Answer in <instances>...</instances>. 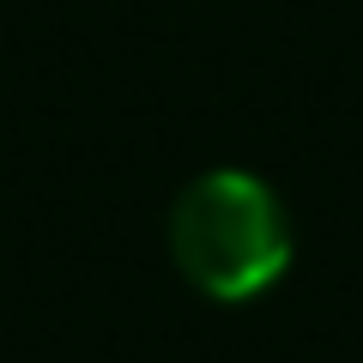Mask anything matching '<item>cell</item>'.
Here are the masks:
<instances>
[{"instance_id":"6da1fadb","label":"cell","mask_w":363,"mask_h":363,"mask_svg":"<svg viewBox=\"0 0 363 363\" xmlns=\"http://www.w3.org/2000/svg\"><path fill=\"white\" fill-rule=\"evenodd\" d=\"M169 260L212 303H248L291 267V218L260 176L206 169L169 206Z\"/></svg>"}]
</instances>
